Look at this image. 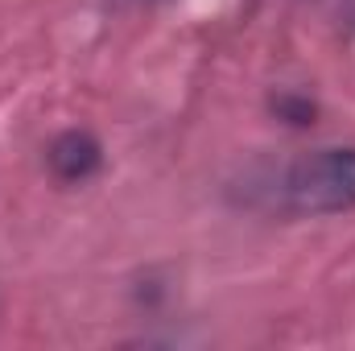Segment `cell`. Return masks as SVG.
<instances>
[{
  "instance_id": "cell-2",
  "label": "cell",
  "mask_w": 355,
  "mask_h": 351,
  "mask_svg": "<svg viewBox=\"0 0 355 351\" xmlns=\"http://www.w3.org/2000/svg\"><path fill=\"white\" fill-rule=\"evenodd\" d=\"M99 166H103V149L83 128H71L50 141V170L62 182H87Z\"/></svg>"
},
{
  "instance_id": "cell-1",
  "label": "cell",
  "mask_w": 355,
  "mask_h": 351,
  "mask_svg": "<svg viewBox=\"0 0 355 351\" xmlns=\"http://www.w3.org/2000/svg\"><path fill=\"white\" fill-rule=\"evenodd\" d=\"M277 207L289 215H343L355 211V149L331 145L285 166L277 186Z\"/></svg>"
}]
</instances>
